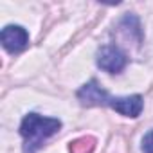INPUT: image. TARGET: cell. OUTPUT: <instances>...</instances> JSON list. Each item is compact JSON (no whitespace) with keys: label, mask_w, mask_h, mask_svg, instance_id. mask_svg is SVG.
<instances>
[{"label":"cell","mask_w":153,"mask_h":153,"mask_svg":"<svg viewBox=\"0 0 153 153\" xmlns=\"http://www.w3.org/2000/svg\"><path fill=\"white\" fill-rule=\"evenodd\" d=\"M76 96L85 106H110L121 115L131 117V119L139 117L144 108L142 96L133 94V96H124V97H114L105 88H101L97 79H90L88 83L81 85Z\"/></svg>","instance_id":"6da1fadb"},{"label":"cell","mask_w":153,"mask_h":153,"mask_svg":"<svg viewBox=\"0 0 153 153\" xmlns=\"http://www.w3.org/2000/svg\"><path fill=\"white\" fill-rule=\"evenodd\" d=\"M61 130V121L56 117H43L40 114H27L20 124V135L24 139V153H36L47 139Z\"/></svg>","instance_id":"7a4b0ae2"},{"label":"cell","mask_w":153,"mask_h":153,"mask_svg":"<svg viewBox=\"0 0 153 153\" xmlns=\"http://www.w3.org/2000/svg\"><path fill=\"white\" fill-rule=\"evenodd\" d=\"M96 63L101 70L108 74H119L128 65V56L119 45H103L96 54Z\"/></svg>","instance_id":"3957f363"},{"label":"cell","mask_w":153,"mask_h":153,"mask_svg":"<svg viewBox=\"0 0 153 153\" xmlns=\"http://www.w3.org/2000/svg\"><path fill=\"white\" fill-rule=\"evenodd\" d=\"M0 40H2V47L9 54H18V52L27 49V45H29V33L22 25H7V27L2 29Z\"/></svg>","instance_id":"277c9868"},{"label":"cell","mask_w":153,"mask_h":153,"mask_svg":"<svg viewBox=\"0 0 153 153\" xmlns=\"http://www.w3.org/2000/svg\"><path fill=\"white\" fill-rule=\"evenodd\" d=\"M96 146V140L92 137H81V139H76L74 142H70L68 149L70 153H92Z\"/></svg>","instance_id":"5b68a950"},{"label":"cell","mask_w":153,"mask_h":153,"mask_svg":"<svg viewBox=\"0 0 153 153\" xmlns=\"http://www.w3.org/2000/svg\"><path fill=\"white\" fill-rule=\"evenodd\" d=\"M142 151L144 153H153V130H149L144 139H142Z\"/></svg>","instance_id":"8992f818"}]
</instances>
